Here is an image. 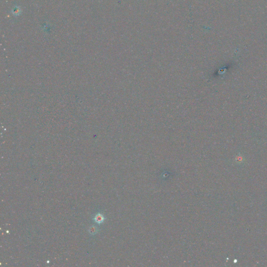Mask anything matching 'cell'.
Instances as JSON below:
<instances>
[{
    "instance_id": "7a4b0ae2",
    "label": "cell",
    "mask_w": 267,
    "mask_h": 267,
    "mask_svg": "<svg viewBox=\"0 0 267 267\" xmlns=\"http://www.w3.org/2000/svg\"><path fill=\"white\" fill-rule=\"evenodd\" d=\"M96 228L95 227H94V226L91 227L90 229V233H91V234H92V233H95L96 232Z\"/></svg>"
},
{
    "instance_id": "6da1fadb",
    "label": "cell",
    "mask_w": 267,
    "mask_h": 267,
    "mask_svg": "<svg viewBox=\"0 0 267 267\" xmlns=\"http://www.w3.org/2000/svg\"><path fill=\"white\" fill-rule=\"evenodd\" d=\"M103 220H104V217L101 214H98V215H96V217H95V221L97 223H102Z\"/></svg>"
}]
</instances>
